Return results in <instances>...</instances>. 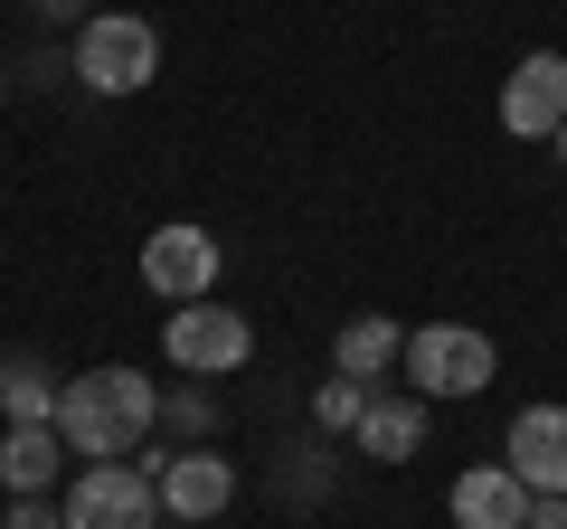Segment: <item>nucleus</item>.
I'll return each instance as SVG.
<instances>
[{
	"instance_id": "obj_1",
	"label": "nucleus",
	"mask_w": 567,
	"mask_h": 529,
	"mask_svg": "<svg viewBox=\"0 0 567 529\" xmlns=\"http://www.w3.org/2000/svg\"><path fill=\"white\" fill-rule=\"evenodd\" d=\"M152 416H162V397H152L142 369H85V378L58 387V435H66V454H95V464L133 454L142 435H152Z\"/></svg>"
},
{
	"instance_id": "obj_2",
	"label": "nucleus",
	"mask_w": 567,
	"mask_h": 529,
	"mask_svg": "<svg viewBox=\"0 0 567 529\" xmlns=\"http://www.w3.org/2000/svg\"><path fill=\"white\" fill-rule=\"evenodd\" d=\"M76 76L95 85V95H142V85L162 76V39H152V20H133V10H95V20L76 29Z\"/></svg>"
},
{
	"instance_id": "obj_3",
	"label": "nucleus",
	"mask_w": 567,
	"mask_h": 529,
	"mask_svg": "<svg viewBox=\"0 0 567 529\" xmlns=\"http://www.w3.org/2000/svg\"><path fill=\"white\" fill-rule=\"evenodd\" d=\"M398 360H406V378H416V397H483V387H492V341L464 331V322L406 331Z\"/></svg>"
},
{
	"instance_id": "obj_4",
	"label": "nucleus",
	"mask_w": 567,
	"mask_h": 529,
	"mask_svg": "<svg viewBox=\"0 0 567 529\" xmlns=\"http://www.w3.org/2000/svg\"><path fill=\"white\" fill-rule=\"evenodd\" d=\"M58 520L66 529H152V520H162V491L142 483L133 464H85L76 483H66Z\"/></svg>"
},
{
	"instance_id": "obj_5",
	"label": "nucleus",
	"mask_w": 567,
	"mask_h": 529,
	"mask_svg": "<svg viewBox=\"0 0 567 529\" xmlns=\"http://www.w3.org/2000/svg\"><path fill=\"white\" fill-rule=\"evenodd\" d=\"M142 284L162 293V303H208V293H218V237L189 227V218L152 227V237H142Z\"/></svg>"
},
{
	"instance_id": "obj_6",
	"label": "nucleus",
	"mask_w": 567,
	"mask_h": 529,
	"mask_svg": "<svg viewBox=\"0 0 567 529\" xmlns=\"http://www.w3.org/2000/svg\"><path fill=\"white\" fill-rule=\"evenodd\" d=\"M162 350L189 369V378H227V369L256 350V331H246L237 303H181V312H171V331H162Z\"/></svg>"
},
{
	"instance_id": "obj_7",
	"label": "nucleus",
	"mask_w": 567,
	"mask_h": 529,
	"mask_svg": "<svg viewBox=\"0 0 567 529\" xmlns=\"http://www.w3.org/2000/svg\"><path fill=\"white\" fill-rule=\"evenodd\" d=\"M502 123L520 133V143H558V123H567V58H558V48H539V58L511 66Z\"/></svg>"
},
{
	"instance_id": "obj_8",
	"label": "nucleus",
	"mask_w": 567,
	"mask_h": 529,
	"mask_svg": "<svg viewBox=\"0 0 567 529\" xmlns=\"http://www.w3.org/2000/svg\"><path fill=\"white\" fill-rule=\"evenodd\" d=\"M502 464L529 491H567V407H520L502 435Z\"/></svg>"
},
{
	"instance_id": "obj_9",
	"label": "nucleus",
	"mask_w": 567,
	"mask_h": 529,
	"mask_svg": "<svg viewBox=\"0 0 567 529\" xmlns=\"http://www.w3.org/2000/svg\"><path fill=\"white\" fill-rule=\"evenodd\" d=\"M237 501V473H227V454H162V510L171 520H218V510Z\"/></svg>"
},
{
	"instance_id": "obj_10",
	"label": "nucleus",
	"mask_w": 567,
	"mask_h": 529,
	"mask_svg": "<svg viewBox=\"0 0 567 529\" xmlns=\"http://www.w3.org/2000/svg\"><path fill=\"white\" fill-rule=\"evenodd\" d=\"M529 520V483L511 464H473L454 483V529H520Z\"/></svg>"
},
{
	"instance_id": "obj_11",
	"label": "nucleus",
	"mask_w": 567,
	"mask_h": 529,
	"mask_svg": "<svg viewBox=\"0 0 567 529\" xmlns=\"http://www.w3.org/2000/svg\"><path fill=\"white\" fill-rule=\"evenodd\" d=\"M416 445H425V407L416 397H369L360 407V454L369 464H406Z\"/></svg>"
},
{
	"instance_id": "obj_12",
	"label": "nucleus",
	"mask_w": 567,
	"mask_h": 529,
	"mask_svg": "<svg viewBox=\"0 0 567 529\" xmlns=\"http://www.w3.org/2000/svg\"><path fill=\"white\" fill-rule=\"evenodd\" d=\"M58 445H66L58 426H10V435H0V483L20 491V501L48 491V483H58Z\"/></svg>"
},
{
	"instance_id": "obj_13",
	"label": "nucleus",
	"mask_w": 567,
	"mask_h": 529,
	"mask_svg": "<svg viewBox=\"0 0 567 529\" xmlns=\"http://www.w3.org/2000/svg\"><path fill=\"white\" fill-rule=\"evenodd\" d=\"M398 350H406V331H398V322H379V312H360V322L331 341V360H341V378H379Z\"/></svg>"
},
{
	"instance_id": "obj_14",
	"label": "nucleus",
	"mask_w": 567,
	"mask_h": 529,
	"mask_svg": "<svg viewBox=\"0 0 567 529\" xmlns=\"http://www.w3.org/2000/svg\"><path fill=\"white\" fill-rule=\"evenodd\" d=\"M0 407H10V426H58V378L29 369V360H10L0 369Z\"/></svg>"
},
{
	"instance_id": "obj_15",
	"label": "nucleus",
	"mask_w": 567,
	"mask_h": 529,
	"mask_svg": "<svg viewBox=\"0 0 567 529\" xmlns=\"http://www.w3.org/2000/svg\"><path fill=\"white\" fill-rule=\"evenodd\" d=\"M360 407H369L360 378H331V387H322V426H360Z\"/></svg>"
},
{
	"instance_id": "obj_16",
	"label": "nucleus",
	"mask_w": 567,
	"mask_h": 529,
	"mask_svg": "<svg viewBox=\"0 0 567 529\" xmlns=\"http://www.w3.org/2000/svg\"><path fill=\"white\" fill-rule=\"evenodd\" d=\"M0 529H66V520H58V510H48V501H39V491H29V501H20V510H10V520H0Z\"/></svg>"
},
{
	"instance_id": "obj_17",
	"label": "nucleus",
	"mask_w": 567,
	"mask_h": 529,
	"mask_svg": "<svg viewBox=\"0 0 567 529\" xmlns=\"http://www.w3.org/2000/svg\"><path fill=\"white\" fill-rule=\"evenodd\" d=\"M39 10H76V0H39Z\"/></svg>"
},
{
	"instance_id": "obj_18",
	"label": "nucleus",
	"mask_w": 567,
	"mask_h": 529,
	"mask_svg": "<svg viewBox=\"0 0 567 529\" xmlns=\"http://www.w3.org/2000/svg\"><path fill=\"white\" fill-rule=\"evenodd\" d=\"M558 152H567V123H558Z\"/></svg>"
},
{
	"instance_id": "obj_19",
	"label": "nucleus",
	"mask_w": 567,
	"mask_h": 529,
	"mask_svg": "<svg viewBox=\"0 0 567 529\" xmlns=\"http://www.w3.org/2000/svg\"><path fill=\"white\" fill-rule=\"evenodd\" d=\"M520 529H548V520H520Z\"/></svg>"
},
{
	"instance_id": "obj_20",
	"label": "nucleus",
	"mask_w": 567,
	"mask_h": 529,
	"mask_svg": "<svg viewBox=\"0 0 567 529\" xmlns=\"http://www.w3.org/2000/svg\"><path fill=\"white\" fill-rule=\"evenodd\" d=\"M0 85H10V76H0Z\"/></svg>"
}]
</instances>
